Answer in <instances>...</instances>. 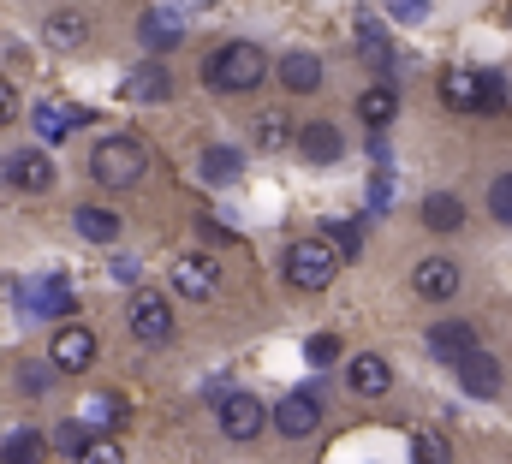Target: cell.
I'll return each mask as SVG.
<instances>
[{"label":"cell","instance_id":"obj_1","mask_svg":"<svg viewBox=\"0 0 512 464\" xmlns=\"http://www.w3.org/2000/svg\"><path fill=\"white\" fill-rule=\"evenodd\" d=\"M340 268H346V256H340L322 232H304V238L286 250V280H292L298 292H328Z\"/></svg>","mask_w":512,"mask_h":464},{"label":"cell","instance_id":"obj_2","mask_svg":"<svg viewBox=\"0 0 512 464\" xmlns=\"http://www.w3.org/2000/svg\"><path fill=\"white\" fill-rule=\"evenodd\" d=\"M203 78H209L221 96H245V90H256V84L268 78V54H262L256 42H227V48L203 66Z\"/></svg>","mask_w":512,"mask_h":464},{"label":"cell","instance_id":"obj_3","mask_svg":"<svg viewBox=\"0 0 512 464\" xmlns=\"http://www.w3.org/2000/svg\"><path fill=\"white\" fill-rule=\"evenodd\" d=\"M90 173H96L102 185H114V191H131V185L149 173V149H143L137 137H108V143H96Z\"/></svg>","mask_w":512,"mask_h":464},{"label":"cell","instance_id":"obj_4","mask_svg":"<svg viewBox=\"0 0 512 464\" xmlns=\"http://www.w3.org/2000/svg\"><path fill=\"white\" fill-rule=\"evenodd\" d=\"M126 322L143 346H167V340H173V304H167L155 286H137V292H131Z\"/></svg>","mask_w":512,"mask_h":464},{"label":"cell","instance_id":"obj_5","mask_svg":"<svg viewBox=\"0 0 512 464\" xmlns=\"http://www.w3.org/2000/svg\"><path fill=\"white\" fill-rule=\"evenodd\" d=\"M18 310L24 316H72V292L60 274H36V280H18Z\"/></svg>","mask_w":512,"mask_h":464},{"label":"cell","instance_id":"obj_6","mask_svg":"<svg viewBox=\"0 0 512 464\" xmlns=\"http://www.w3.org/2000/svg\"><path fill=\"white\" fill-rule=\"evenodd\" d=\"M268 423V405L256 393H221V435L227 441H256Z\"/></svg>","mask_w":512,"mask_h":464},{"label":"cell","instance_id":"obj_7","mask_svg":"<svg viewBox=\"0 0 512 464\" xmlns=\"http://www.w3.org/2000/svg\"><path fill=\"white\" fill-rule=\"evenodd\" d=\"M274 429H280L286 441H304V435H316V429H322V399H316V393H292V399H280V411H274Z\"/></svg>","mask_w":512,"mask_h":464},{"label":"cell","instance_id":"obj_8","mask_svg":"<svg viewBox=\"0 0 512 464\" xmlns=\"http://www.w3.org/2000/svg\"><path fill=\"white\" fill-rule=\"evenodd\" d=\"M48 357H54V369L84 375V369L96 363V334H90V328H60V334L48 340Z\"/></svg>","mask_w":512,"mask_h":464},{"label":"cell","instance_id":"obj_9","mask_svg":"<svg viewBox=\"0 0 512 464\" xmlns=\"http://www.w3.org/2000/svg\"><path fill=\"white\" fill-rule=\"evenodd\" d=\"M411 286H417V298H429V304H447V298L459 292V268H453L447 256H423V262L411 268Z\"/></svg>","mask_w":512,"mask_h":464},{"label":"cell","instance_id":"obj_10","mask_svg":"<svg viewBox=\"0 0 512 464\" xmlns=\"http://www.w3.org/2000/svg\"><path fill=\"white\" fill-rule=\"evenodd\" d=\"M453 369H459V381H465V393H471V399H495V393H501V363H495L483 346H471Z\"/></svg>","mask_w":512,"mask_h":464},{"label":"cell","instance_id":"obj_11","mask_svg":"<svg viewBox=\"0 0 512 464\" xmlns=\"http://www.w3.org/2000/svg\"><path fill=\"white\" fill-rule=\"evenodd\" d=\"M292 143H298V149H304V161H316V167L340 161V149H346L340 125H328V119H310V125H298V131H292Z\"/></svg>","mask_w":512,"mask_h":464},{"label":"cell","instance_id":"obj_12","mask_svg":"<svg viewBox=\"0 0 512 464\" xmlns=\"http://www.w3.org/2000/svg\"><path fill=\"white\" fill-rule=\"evenodd\" d=\"M84 108H72V102H36V108H30V125H36V137H42V143H60V137H66V131H78V125H84Z\"/></svg>","mask_w":512,"mask_h":464},{"label":"cell","instance_id":"obj_13","mask_svg":"<svg viewBox=\"0 0 512 464\" xmlns=\"http://www.w3.org/2000/svg\"><path fill=\"white\" fill-rule=\"evenodd\" d=\"M280 84L292 90V96H310V90H322V60L316 54H304V48H292V54H280Z\"/></svg>","mask_w":512,"mask_h":464},{"label":"cell","instance_id":"obj_14","mask_svg":"<svg viewBox=\"0 0 512 464\" xmlns=\"http://www.w3.org/2000/svg\"><path fill=\"white\" fill-rule=\"evenodd\" d=\"M6 179H12L18 191H48V185H54V161H48L42 149H18V155L6 161Z\"/></svg>","mask_w":512,"mask_h":464},{"label":"cell","instance_id":"obj_15","mask_svg":"<svg viewBox=\"0 0 512 464\" xmlns=\"http://www.w3.org/2000/svg\"><path fill=\"white\" fill-rule=\"evenodd\" d=\"M387 387H393V369H387V357H376V351H358V357H352V393H364V399H382Z\"/></svg>","mask_w":512,"mask_h":464},{"label":"cell","instance_id":"obj_16","mask_svg":"<svg viewBox=\"0 0 512 464\" xmlns=\"http://www.w3.org/2000/svg\"><path fill=\"white\" fill-rule=\"evenodd\" d=\"M137 36H143V48H149V54H167V48H179V42H185V30H179V12H143Z\"/></svg>","mask_w":512,"mask_h":464},{"label":"cell","instance_id":"obj_17","mask_svg":"<svg viewBox=\"0 0 512 464\" xmlns=\"http://www.w3.org/2000/svg\"><path fill=\"white\" fill-rule=\"evenodd\" d=\"M173 286H179L185 298H209V292H215V262H209V256H179V262H173Z\"/></svg>","mask_w":512,"mask_h":464},{"label":"cell","instance_id":"obj_18","mask_svg":"<svg viewBox=\"0 0 512 464\" xmlns=\"http://www.w3.org/2000/svg\"><path fill=\"white\" fill-rule=\"evenodd\" d=\"M126 96H131V102H143V108H149V102H167V96H173L167 66H155V60H149V66H137V72L126 78Z\"/></svg>","mask_w":512,"mask_h":464},{"label":"cell","instance_id":"obj_19","mask_svg":"<svg viewBox=\"0 0 512 464\" xmlns=\"http://www.w3.org/2000/svg\"><path fill=\"white\" fill-rule=\"evenodd\" d=\"M471 346H477L471 322H435V328H429V351H435V357H447V363H459Z\"/></svg>","mask_w":512,"mask_h":464},{"label":"cell","instance_id":"obj_20","mask_svg":"<svg viewBox=\"0 0 512 464\" xmlns=\"http://www.w3.org/2000/svg\"><path fill=\"white\" fill-rule=\"evenodd\" d=\"M72 227H78V238H90V244H114V238H120V215H114V209L84 203V209L72 215Z\"/></svg>","mask_w":512,"mask_h":464},{"label":"cell","instance_id":"obj_21","mask_svg":"<svg viewBox=\"0 0 512 464\" xmlns=\"http://www.w3.org/2000/svg\"><path fill=\"white\" fill-rule=\"evenodd\" d=\"M423 227H429V232H459V227H465V203H459V197H447V191L423 197Z\"/></svg>","mask_w":512,"mask_h":464},{"label":"cell","instance_id":"obj_22","mask_svg":"<svg viewBox=\"0 0 512 464\" xmlns=\"http://www.w3.org/2000/svg\"><path fill=\"white\" fill-rule=\"evenodd\" d=\"M441 102L453 114H477V72H447L441 78Z\"/></svg>","mask_w":512,"mask_h":464},{"label":"cell","instance_id":"obj_23","mask_svg":"<svg viewBox=\"0 0 512 464\" xmlns=\"http://www.w3.org/2000/svg\"><path fill=\"white\" fill-rule=\"evenodd\" d=\"M393 114H399V96H393L387 84H376V90H364V96H358V119H364V125H376V131H382V125H393Z\"/></svg>","mask_w":512,"mask_h":464},{"label":"cell","instance_id":"obj_24","mask_svg":"<svg viewBox=\"0 0 512 464\" xmlns=\"http://www.w3.org/2000/svg\"><path fill=\"white\" fill-rule=\"evenodd\" d=\"M42 30H48V42H54V48H78V42H84V30H90V18H84V12H48V24H42Z\"/></svg>","mask_w":512,"mask_h":464},{"label":"cell","instance_id":"obj_25","mask_svg":"<svg viewBox=\"0 0 512 464\" xmlns=\"http://www.w3.org/2000/svg\"><path fill=\"white\" fill-rule=\"evenodd\" d=\"M239 173H245L239 149H221V143H215V149H203V179H209V185H233Z\"/></svg>","mask_w":512,"mask_h":464},{"label":"cell","instance_id":"obj_26","mask_svg":"<svg viewBox=\"0 0 512 464\" xmlns=\"http://www.w3.org/2000/svg\"><path fill=\"white\" fill-rule=\"evenodd\" d=\"M251 137H256V149H292V119L286 114H256V125H251Z\"/></svg>","mask_w":512,"mask_h":464},{"label":"cell","instance_id":"obj_27","mask_svg":"<svg viewBox=\"0 0 512 464\" xmlns=\"http://www.w3.org/2000/svg\"><path fill=\"white\" fill-rule=\"evenodd\" d=\"M358 54H364L376 72H387V66H393V54H387V30L376 24V18H364V24H358Z\"/></svg>","mask_w":512,"mask_h":464},{"label":"cell","instance_id":"obj_28","mask_svg":"<svg viewBox=\"0 0 512 464\" xmlns=\"http://www.w3.org/2000/svg\"><path fill=\"white\" fill-rule=\"evenodd\" d=\"M72 459L78 464H126V453H120V441H108V435H84V441L72 447Z\"/></svg>","mask_w":512,"mask_h":464},{"label":"cell","instance_id":"obj_29","mask_svg":"<svg viewBox=\"0 0 512 464\" xmlns=\"http://www.w3.org/2000/svg\"><path fill=\"white\" fill-rule=\"evenodd\" d=\"M0 464H42V435H36V429H18V435L0 447Z\"/></svg>","mask_w":512,"mask_h":464},{"label":"cell","instance_id":"obj_30","mask_svg":"<svg viewBox=\"0 0 512 464\" xmlns=\"http://www.w3.org/2000/svg\"><path fill=\"white\" fill-rule=\"evenodd\" d=\"M507 108V78L501 72H477V114H501Z\"/></svg>","mask_w":512,"mask_h":464},{"label":"cell","instance_id":"obj_31","mask_svg":"<svg viewBox=\"0 0 512 464\" xmlns=\"http://www.w3.org/2000/svg\"><path fill=\"white\" fill-rule=\"evenodd\" d=\"M322 238H328L340 256H358V250H364V227H358V221H328V232H322Z\"/></svg>","mask_w":512,"mask_h":464},{"label":"cell","instance_id":"obj_32","mask_svg":"<svg viewBox=\"0 0 512 464\" xmlns=\"http://www.w3.org/2000/svg\"><path fill=\"white\" fill-rule=\"evenodd\" d=\"M411 453H417V464H453L447 459V441H441L435 429H417V435H411Z\"/></svg>","mask_w":512,"mask_h":464},{"label":"cell","instance_id":"obj_33","mask_svg":"<svg viewBox=\"0 0 512 464\" xmlns=\"http://www.w3.org/2000/svg\"><path fill=\"white\" fill-rule=\"evenodd\" d=\"M489 209H495L501 227H512V173H501V179L489 185Z\"/></svg>","mask_w":512,"mask_h":464},{"label":"cell","instance_id":"obj_34","mask_svg":"<svg viewBox=\"0 0 512 464\" xmlns=\"http://www.w3.org/2000/svg\"><path fill=\"white\" fill-rule=\"evenodd\" d=\"M84 411H90V423H120V417H126V405H120L114 393H102V399H90Z\"/></svg>","mask_w":512,"mask_h":464},{"label":"cell","instance_id":"obj_35","mask_svg":"<svg viewBox=\"0 0 512 464\" xmlns=\"http://www.w3.org/2000/svg\"><path fill=\"white\" fill-rule=\"evenodd\" d=\"M387 12H393L399 24H417V18L429 12V0H387Z\"/></svg>","mask_w":512,"mask_h":464},{"label":"cell","instance_id":"obj_36","mask_svg":"<svg viewBox=\"0 0 512 464\" xmlns=\"http://www.w3.org/2000/svg\"><path fill=\"white\" fill-rule=\"evenodd\" d=\"M334 357H340V340L334 334H316L310 340V363H334Z\"/></svg>","mask_w":512,"mask_h":464},{"label":"cell","instance_id":"obj_37","mask_svg":"<svg viewBox=\"0 0 512 464\" xmlns=\"http://www.w3.org/2000/svg\"><path fill=\"white\" fill-rule=\"evenodd\" d=\"M78 441H84V423H60V435H54V447H60V453H72Z\"/></svg>","mask_w":512,"mask_h":464},{"label":"cell","instance_id":"obj_38","mask_svg":"<svg viewBox=\"0 0 512 464\" xmlns=\"http://www.w3.org/2000/svg\"><path fill=\"white\" fill-rule=\"evenodd\" d=\"M6 119H18V90L0 78V125H6Z\"/></svg>","mask_w":512,"mask_h":464},{"label":"cell","instance_id":"obj_39","mask_svg":"<svg viewBox=\"0 0 512 464\" xmlns=\"http://www.w3.org/2000/svg\"><path fill=\"white\" fill-rule=\"evenodd\" d=\"M370 203H376V209H387V203H393V185H387V179H376V185H370Z\"/></svg>","mask_w":512,"mask_h":464},{"label":"cell","instance_id":"obj_40","mask_svg":"<svg viewBox=\"0 0 512 464\" xmlns=\"http://www.w3.org/2000/svg\"><path fill=\"white\" fill-rule=\"evenodd\" d=\"M197 232H203V244H221L227 238V227H215V221H197Z\"/></svg>","mask_w":512,"mask_h":464},{"label":"cell","instance_id":"obj_41","mask_svg":"<svg viewBox=\"0 0 512 464\" xmlns=\"http://www.w3.org/2000/svg\"><path fill=\"white\" fill-rule=\"evenodd\" d=\"M114 280H126V286L137 280V262H131V256H120V262H114Z\"/></svg>","mask_w":512,"mask_h":464}]
</instances>
